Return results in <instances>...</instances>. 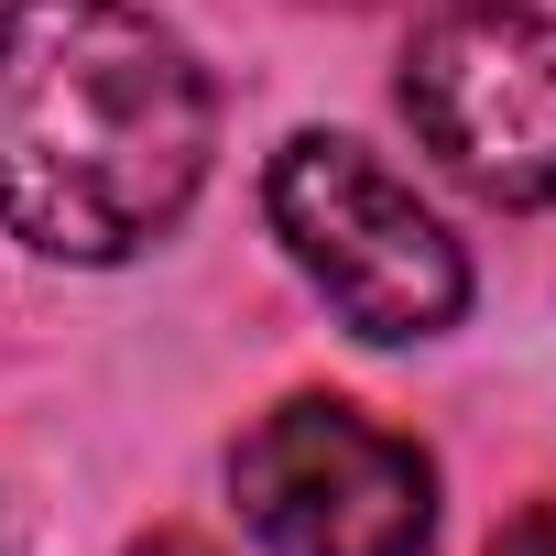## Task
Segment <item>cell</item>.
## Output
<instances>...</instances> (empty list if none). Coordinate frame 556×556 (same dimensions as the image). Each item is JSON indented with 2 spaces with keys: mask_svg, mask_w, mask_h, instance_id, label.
I'll return each instance as SVG.
<instances>
[{
  "mask_svg": "<svg viewBox=\"0 0 556 556\" xmlns=\"http://www.w3.org/2000/svg\"><path fill=\"white\" fill-rule=\"evenodd\" d=\"M218 99L131 0L0 12V229L45 262H131L207 186Z\"/></svg>",
  "mask_w": 556,
  "mask_h": 556,
  "instance_id": "cell-1",
  "label": "cell"
},
{
  "mask_svg": "<svg viewBox=\"0 0 556 556\" xmlns=\"http://www.w3.org/2000/svg\"><path fill=\"white\" fill-rule=\"evenodd\" d=\"M262 207H273V229H285V251L306 262V285H317L361 339L404 350V339L458 328V306H469L458 240H447V229L426 218V197H415L393 164H371L350 131H295L285 153H273V175H262Z\"/></svg>",
  "mask_w": 556,
  "mask_h": 556,
  "instance_id": "cell-2",
  "label": "cell"
},
{
  "mask_svg": "<svg viewBox=\"0 0 556 556\" xmlns=\"http://www.w3.org/2000/svg\"><path fill=\"white\" fill-rule=\"evenodd\" d=\"M240 523L273 556H426L437 545V469L415 437L371 426L361 404L295 393L229 458Z\"/></svg>",
  "mask_w": 556,
  "mask_h": 556,
  "instance_id": "cell-3",
  "label": "cell"
},
{
  "mask_svg": "<svg viewBox=\"0 0 556 556\" xmlns=\"http://www.w3.org/2000/svg\"><path fill=\"white\" fill-rule=\"evenodd\" d=\"M415 142L491 207H556V12L469 0L404 66Z\"/></svg>",
  "mask_w": 556,
  "mask_h": 556,
  "instance_id": "cell-4",
  "label": "cell"
},
{
  "mask_svg": "<svg viewBox=\"0 0 556 556\" xmlns=\"http://www.w3.org/2000/svg\"><path fill=\"white\" fill-rule=\"evenodd\" d=\"M491 556H556V502H523V513L491 534Z\"/></svg>",
  "mask_w": 556,
  "mask_h": 556,
  "instance_id": "cell-5",
  "label": "cell"
},
{
  "mask_svg": "<svg viewBox=\"0 0 556 556\" xmlns=\"http://www.w3.org/2000/svg\"><path fill=\"white\" fill-rule=\"evenodd\" d=\"M131 556H218V545H207V534H142Z\"/></svg>",
  "mask_w": 556,
  "mask_h": 556,
  "instance_id": "cell-6",
  "label": "cell"
}]
</instances>
